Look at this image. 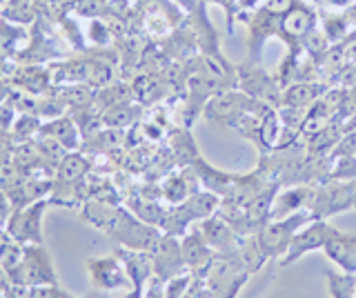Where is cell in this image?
Segmentation results:
<instances>
[{"label": "cell", "instance_id": "48", "mask_svg": "<svg viewBox=\"0 0 356 298\" xmlns=\"http://www.w3.org/2000/svg\"><path fill=\"white\" fill-rule=\"evenodd\" d=\"M0 298H5V292H0Z\"/></svg>", "mask_w": 356, "mask_h": 298}, {"label": "cell", "instance_id": "38", "mask_svg": "<svg viewBox=\"0 0 356 298\" xmlns=\"http://www.w3.org/2000/svg\"><path fill=\"white\" fill-rule=\"evenodd\" d=\"M296 3H298V0H263V7H265L270 14H274V16H278V18H283Z\"/></svg>", "mask_w": 356, "mask_h": 298}, {"label": "cell", "instance_id": "42", "mask_svg": "<svg viewBox=\"0 0 356 298\" xmlns=\"http://www.w3.org/2000/svg\"><path fill=\"white\" fill-rule=\"evenodd\" d=\"M356 3V0H325V5L327 7H332V9H348V7H352Z\"/></svg>", "mask_w": 356, "mask_h": 298}, {"label": "cell", "instance_id": "32", "mask_svg": "<svg viewBox=\"0 0 356 298\" xmlns=\"http://www.w3.org/2000/svg\"><path fill=\"white\" fill-rule=\"evenodd\" d=\"M36 14V3L31 0H5L3 18L16 25H29Z\"/></svg>", "mask_w": 356, "mask_h": 298}, {"label": "cell", "instance_id": "21", "mask_svg": "<svg viewBox=\"0 0 356 298\" xmlns=\"http://www.w3.org/2000/svg\"><path fill=\"white\" fill-rule=\"evenodd\" d=\"M51 185H54V179H47V176H25L16 187L7 190V196L11 205H14V209H18L36 201H42V198H49Z\"/></svg>", "mask_w": 356, "mask_h": 298}, {"label": "cell", "instance_id": "4", "mask_svg": "<svg viewBox=\"0 0 356 298\" xmlns=\"http://www.w3.org/2000/svg\"><path fill=\"white\" fill-rule=\"evenodd\" d=\"M261 103L263 101H256V98L248 96L236 87V90H225V92H218L216 96H211L203 107V116L211 125L222 127V129H234V125H236L245 114H250L252 109H256Z\"/></svg>", "mask_w": 356, "mask_h": 298}, {"label": "cell", "instance_id": "14", "mask_svg": "<svg viewBox=\"0 0 356 298\" xmlns=\"http://www.w3.org/2000/svg\"><path fill=\"white\" fill-rule=\"evenodd\" d=\"M198 231L203 234V238L207 240V245L216 254H232V251H236V247H238L241 236L234 231V227L218 212L207 216L205 220H200Z\"/></svg>", "mask_w": 356, "mask_h": 298}, {"label": "cell", "instance_id": "43", "mask_svg": "<svg viewBox=\"0 0 356 298\" xmlns=\"http://www.w3.org/2000/svg\"><path fill=\"white\" fill-rule=\"evenodd\" d=\"M120 298H145V290L143 287H131L127 294H122Z\"/></svg>", "mask_w": 356, "mask_h": 298}, {"label": "cell", "instance_id": "33", "mask_svg": "<svg viewBox=\"0 0 356 298\" xmlns=\"http://www.w3.org/2000/svg\"><path fill=\"white\" fill-rule=\"evenodd\" d=\"M330 181H354L356 179V156H339L332 158Z\"/></svg>", "mask_w": 356, "mask_h": 298}, {"label": "cell", "instance_id": "26", "mask_svg": "<svg viewBox=\"0 0 356 298\" xmlns=\"http://www.w3.org/2000/svg\"><path fill=\"white\" fill-rule=\"evenodd\" d=\"M29 38L25 36L20 25L9 23V20L0 18V58H16V53L22 49L20 42H27Z\"/></svg>", "mask_w": 356, "mask_h": 298}, {"label": "cell", "instance_id": "49", "mask_svg": "<svg viewBox=\"0 0 356 298\" xmlns=\"http://www.w3.org/2000/svg\"><path fill=\"white\" fill-rule=\"evenodd\" d=\"M354 298H356V294H354Z\"/></svg>", "mask_w": 356, "mask_h": 298}, {"label": "cell", "instance_id": "45", "mask_svg": "<svg viewBox=\"0 0 356 298\" xmlns=\"http://www.w3.org/2000/svg\"><path fill=\"white\" fill-rule=\"evenodd\" d=\"M11 240H14V238L9 236V231L7 229H0V251H3Z\"/></svg>", "mask_w": 356, "mask_h": 298}, {"label": "cell", "instance_id": "39", "mask_svg": "<svg viewBox=\"0 0 356 298\" xmlns=\"http://www.w3.org/2000/svg\"><path fill=\"white\" fill-rule=\"evenodd\" d=\"M11 212H14V205H11L7 192L0 190V229H5V227H7Z\"/></svg>", "mask_w": 356, "mask_h": 298}, {"label": "cell", "instance_id": "34", "mask_svg": "<svg viewBox=\"0 0 356 298\" xmlns=\"http://www.w3.org/2000/svg\"><path fill=\"white\" fill-rule=\"evenodd\" d=\"M109 38H111V29L107 25V20L92 18V23H89V40L96 42V45H107Z\"/></svg>", "mask_w": 356, "mask_h": 298}, {"label": "cell", "instance_id": "37", "mask_svg": "<svg viewBox=\"0 0 356 298\" xmlns=\"http://www.w3.org/2000/svg\"><path fill=\"white\" fill-rule=\"evenodd\" d=\"M203 3H214L218 5L227 16V31H234V20H238V0H203Z\"/></svg>", "mask_w": 356, "mask_h": 298}, {"label": "cell", "instance_id": "22", "mask_svg": "<svg viewBox=\"0 0 356 298\" xmlns=\"http://www.w3.org/2000/svg\"><path fill=\"white\" fill-rule=\"evenodd\" d=\"M327 94V85L321 81H305V83H292L283 87L281 107H305L309 109L318 98Z\"/></svg>", "mask_w": 356, "mask_h": 298}, {"label": "cell", "instance_id": "44", "mask_svg": "<svg viewBox=\"0 0 356 298\" xmlns=\"http://www.w3.org/2000/svg\"><path fill=\"white\" fill-rule=\"evenodd\" d=\"M11 287H14V285H11V283H9V279H7V274L3 272V267H0V292H9V290H11Z\"/></svg>", "mask_w": 356, "mask_h": 298}, {"label": "cell", "instance_id": "6", "mask_svg": "<svg viewBox=\"0 0 356 298\" xmlns=\"http://www.w3.org/2000/svg\"><path fill=\"white\" fill-rule=\"evenodd\" d=\"M314 220V214L305 209V212H298L292 216H285V218H274V220H267V223L259 229V242L265 251L267 260L270 258H278L281 260L285 256V251L292 242L294 234L305 227L307 223Z\"/></svg>", "mask_w": 356, "mask_h": 298}, {"label": "cell", "instance_id": "7", "mask_svg": "<svg viewBox=\"0 0 356 298\" xmlns=\"http://www.w3.org/2000/svg\"><path fill=\"white\" fill-rule=\"evenodd\" d=\"M236 78H238V90H243L248 96L263 101L272 107H281V96H283V85L278 83L276 76L267 74L261 63H241L236 65Z\"/></svg>", "mask_w": 356, "mask_h": 298}, {"label": "cell", "instance_id": "5", "mask_svg": "<svg viewBox=\"0 0 356 298\" xmlns=\"http://www.w3.org/2000/svg\"><path fill=\"white\" fill-rule=\"evenodd\" d=\"M109 238H114L120 247L138 249V251H152L163 236L161 227H154L145 223L138 216H134L127 207H120L116 223L107 231Z\"/></svg>", "mask_w": 356, "mask_h": 298}, {"label": "cell", "instance_id": "23", "mask_svg": "<svg viewBox=\"0 0 356 298\" xmlns=\"http://www.w3.org/2000/svg\"><path fill=\"white\" fill-rule=\"evenodd\" d=\"M89 172H92V160H89L83 151H70L60 160L58 169L54 174V183L63 185H78L87 181Z\"/></svg>", "mask_w": 356, "mask_h": 298}, {"label": "cell", "instance_id": "36", "mask_svg": "<svg viewBox=\"0 0 356 298\" xmlns=\"http://www.w3.org/2000/svg\"><path fill=\"white\" fill-rule=\"evenodd\" d=\"M107 0H76V12L81 16H89V18H98L105 12Z\"/></svg>", "mask_w": 356, "mask_h": 298}, {"label": "cell", "instance_id": "31", "mask_svg": "<svg viewBox=\"0 0 356 298\" xmlns=\"http://www.w3.org/2000/svg\"><path fill=\"white\" fill-rule=\"evenodd\" d=\"M318 25H321L323 31H325V36H327V40L332 42V45L341 42L345 36L350 34V29H352L343 12L341 14H330V12L318 14Z\"/></svg>", "mask_w": 356, "mask_h": 298}, {"label": "cell", "instance_id": "18", "mask_svg": "<svg viewBox=\"0 0 356 298\" xmlns=\"http://www.w3.org/2000/svg\"><path fill=\"white\" fill-rule=\"evenodd\" d=\"M7 81L14 90H20L31 96H40L54 87L51 72L49 67H42V65H20V67L11 69Z\"/></svg>", "mask_w": 356, "mask_h": 298}, {"label": "cell", "instance_id": "19", "mask_svg": "<svg viewBox=\"0 0 356 298\" xmlns=\"http://www.w3.org/2000/svg\"><path fill=\"white\" fill-rule=\"evenodd\" d=\"M40 134L54 138V140L58 142V145H63L67 151H81V149H83V134H81V127L76 125V120H74L72 114H63V116H58V118L42 120Z\"/></svg>", "mask_w": 356, "mask_h": 298}, {"label": "cell", "instance_id": "29", "mask_svg": "<svg viewBox=\"0 0 356 298\" xmlns=\"http://www.w3.org/2000/svg\"><path fill=\"white\" fill-rule=\"evenodd\" d=\"M325 283L332 298H354L356 294V274L325 270Z\"/></svg>", "mask_w": 356, "mask_h": 298}, {"label": "cell", "instance_id": "46", "mask_svg": "<svg viewBox=\"0 0 356 298\" xmlns=\"http://www.w3.org/2000/svg\"><path fill=\"white\" fill-rule=\"evenodd\" d=\"M78 298H109V296H107V292H103V290H94V292H89V294H85V296H78Z\"/></svg>", "mask_w": 356, "mask_h": 298}, {"label": "cell", "instance_id": "40", "mask_svg": "<svg viewBox=\"0 0 356 298\" xmlns=\"http://www.w3.org/2000/svg\"><path fill=\"white\" fill-rule=\"evenodd\" d=\"M145 298H165V283L154 276L147 287H145Z\"/></svg>", "mask_w": 356, "mask_h": 298}, {"label": "cell", "instance_id": "47", "mask_svg": "<svg viewBox=\"0 0 356 298\" xmlns=\"http://www.w3.org/2000/svg\"><path fill=\"white\" fill-rule=\"evenodd\" d=\"M348 185H350V194H352V209H356V179L348 181Z\"/></svg>", "mask_w": 356, "mask_h": 298}, {"label": "cell", "instance_id": "10", "mask_svg": "<svg viewBox=\"0 0 356 298\" xmlns=\"http://www.w3.org/2000/svg\"><path fill=\"white\" fill-rule=\"evenodd\" d=\"M332 231H334V227L323 218H314L305 227H300L294 234L292 242H289L285 256L278 260V263H281V267H287V265L300 260L309 251L323 249V245H325L327 238L332 236Z\"/></svg>", "mask_w": 356, "mask_h": 298}, {"label": "cell", "instance_id": "28", "mask_svg": "<svg viewBox=\"0 0 356 298\" xmlns=\"http://www.w3.org/2000/svg\"><path fill=\"white\" fill-rule=\"evenodd\" d=\"M140 118V107L138 105H129L122 103L118 107H111L107 112H103V125L107 129H122L134 125Z\"/></svg>", "mask_w": 356, "mask_h": 298}, {"label": "cell", "instance_id": "1", "mask_svg": "<svg viewBox=\"0 0 356 298\" xmlns=\"http://www.w3.org/2000/svg\"><path fill=\"white\" fill-rule=\"evenodd\" d=\"M218 207H220V198L214 192L200 190L189 196L187 201H183L181 205L167 207L165 218L161 223V231L176 238H183L189 231V225L200 223V220H205L207 216L216 214Z\"/></svg>", "mask_w": 356, "mask_h": 298}, {"label": "cell", "instance_id": "24", "mask_svg": "<svg viewBox=\"0 0 356 298\" xmlns=\"http://www.w3.org/2000/svg\"><path fill=\"white\" fill-rule=\"evenodd\" d=\"M125 207L134 216H138L145 223H149L154 227H161L167 207H163L156 198H145V196H127Z\"/></svg>", "mask_w": 356, "mask_h": 298}, {"label": "cell", "instance_id": "27", "mask_svg": "<svg viewBox=\"0 0 356 298\" xmlns=\"http://www.w3.org/2000/svg\"><path fill=\"white\" fill-rule=\"evenodd\" d=\"M40 127H42V118L33 114H18L7 134L14 140V145H20V142H29L33 138H38Z\"/></svg>", "mask_w": 356, "mask_h": 298}, {"label": "cell", "instance_id": "15", "mask_svg": "<svg viewBox=\"0 0 356 298\" xmlns=\"http://www.w3.org/2000/svg\"><path fill=\"white\" fill-rule=\"evenodd\" d=\"M181 247H183V258H185L187 272H192L194 276H200V279H203L211 260L216 258V251L207 245V240L198 231V227L189 229L181 238Z\"/></svg>", "mask_w": 356, "mask_h": 298}, {"label": "cell", "instance_id": "41", "mask_svg": "<svg viewBox=\"0 0 356 298\" xmlns=\"http://www.w3.org/2000/svg\"><path fill=\"white\" fill-rule=\"evenodd\" d=\"M261 5H263V0H238V14L256 12Z\"/></svg>", "mask_w": 356, "mask_h": 298}, {"label": "cell", "instance_id": "17", "mask_svg": "<svg viewBox=\"0 0 356 298\" xmlns=\"http://www.w3.org/2000/svg\"><path fill=\"white\" fill-rule=\"evenodd\" d=\"M325 256L345 274H356V234L334 227L332 236L323 245Z\"/></svg>", "mask_w": 356, "mask_h": 298}, {"label": "cell", "instance_id": "9", "mask_svg": "<svg viewBox=\"0 0 356 298\" xmlns=\"http://www.w3.org/2000/svg\"><path fill=\"white\" fill-rule=\"evenodd\" d=\"M85 265H87L89 283L94 285V290L116 292V290L131 287L125 265L120 263L116 254H109V256H92L85 260Z\"/></svg>", "mask_w": 356, "mask_h": 298}, {"label": "cell", "instance_id": "25", "mask_svg": "<svg viewBox=\"0 0 356 298\" xmlns=\"http://www.w3.org/2000/svg\"><path fill=\"white\" fill-rule=\"evenodd\" d=\"M238 258L250 274H256L267 263V256H265V251L259 242V231H256V234H250V236H241Z\"/></svg>", "mask_w": 356, "mask_h": 298}, {"label": "cell", "instance_id": "35", "mask_svg": "<svg viewBox=\"0 0 356 298\" xmlns=\"http://www.w3.org/2000/svg\"><path fill=\"white\" fill-rule=\"evenodd\" d=\"M27 298H76L60 290V285H44V287H31L27 290Z\"/></svg>", "mask_w": 356, "mask_h": 298}, {"label": "cell", "instance_id": "12", "mask_svg": "<svg viewBox=\"0 0 356 298\" xmlns=\"http://www.w3.org/2000/svg\"><path fill=\"white\" fill-rule=\"evenodd\" d=\"M152 265H154V276L167 283L170 279L178 274H185V258H183V247H181V238L163 234L159 245L152 251Z\"/></svg>", "mask_w": 356, "mask_h": 298}, {"label": "cell", "instance_id": "16", "mask_svg": "<svg viewBox=\"0 0 356 298\" xmlns=\"http://www.w3.org/2000/svg\"><path fill=\"white\" fill-rule=\"evenodd\" d=\"M196 192H200V181H198V174L194 172L192 165L167 174L163 185H161L163 201L170 203V205H181L183 201H187V198Z\"/></svg>", "mask_w": 356, "mask_h": 298}, {"label": "cell", "instance_id": "8", "mask_svg": "<svg viewBox=\"0 0 356 298\" xmlns=\"http://www.w3.org/2000/svg\"><path fill=\"white\" fill-rule=\"evenodd\" d=\"M49 205H51L49 198H42V201L14 209L9 216V223L5 227L9 231V236L16 242H20V245H40L42 242V220H44V212H47Z\"/></svg>", "mask_w": 356, "mask_h": 298}, {"label": "cell", "instance_id": "3", "mask_svg": "<svg viewBox=\"0 0 356 298\" xmlns=\"http://www.w3.org/2000/svg\"><path fill=\"white\" fill-rule=\"evenodd\" d=\"M9 283L20 290H31V287H44V285H58V274H56L51 254L40 245H25L20 265L9 274Z\"/></svg>", "mask_w": 356, "mask_h": 298}, {"label": "cell", "instance_id": "30", "mask_svg": "<svg viewBox=\"0 0 356 298\" xmlns=\"http://www.w3.org/2000/svg\"><path fill=\"white\" fill-rule=\"evenodd\" d=\"M172 151H174V156L178 160V165H192L200 154L196 149V142L192 138V134H189V129H178L174 131V136H172Z\"/></svg>", "mask_w": 356, "mask_h": 298}, {"label": "cell", "instance_id": "20", "mask_svg": "<svg viewBox=\"0 0 356 298\" xmlns=\"http://www.w3.org/2000/svg\"><path fill=\"white\" fill-rule=\"evenodd\" d=\"M114 254L125 265V272L131 281V287H147V283L154 279V265H152V254L149 251H138V249H127V247H116Z\"/></svg>", "mask_w": 356, "mask_h": 298}, {"label": "cell", "instance_id": "2", "mask_svg": "<svg viewBox=\"0 0 356 298\" xmlns=\"http://www.w3.org/2000/svg\"><path fill=\"white\" fill-rule=\"evenodd\" d=\"M250 272L238 258V247L232 254H216L207 267L203 281L211 298H236L243 285L250 281Z\"/></svg>", "mask_w": 356, "mask_h": 298}, {"label": "cell", "instance_id": "13", "mask_svg": "<svg viewBox=\"0 0 356 298\" xmlns=\"http://www.w3.org/2000/svg\"><path fill=\"white\" fill-rule=\"evenodd\" d=\"M314 187L316 183H300V185H287V187H278V192L274 196L272 203V212L270 220L274 218H285L298 212H305L312 207L314 201Z\"/></svg>", "mask_w": 356, "mask_h": 298}, {"label": "cell", "instance_id": "11", "mask_svg": "<svg viewBox=\"0 0 356 298\" xmlns=\"http://www.w3.org/2000/svg\"><path fill=\"white\" fill-rule=\"evenodd\" d=\"M238 20H243V23L248 25V29H250V40H248L250 60L261 63V51L265 47V42L270 38H278V31H281V18L270 14L261 5L256 12L238 14Z\"/></svg>", "mask_w": 356, "mask_h": 298}]
</instances>
